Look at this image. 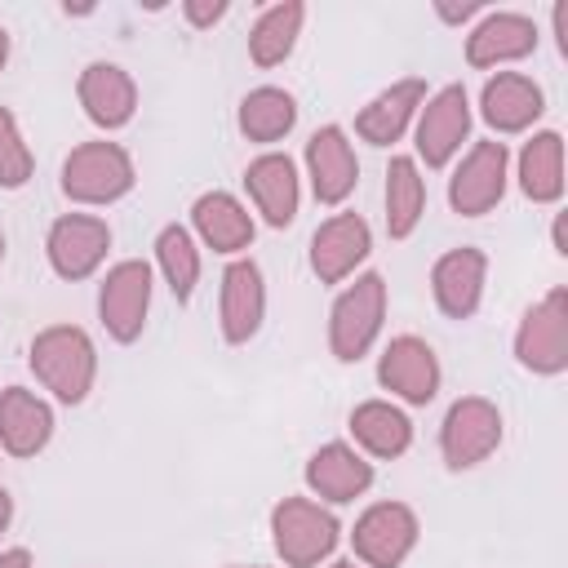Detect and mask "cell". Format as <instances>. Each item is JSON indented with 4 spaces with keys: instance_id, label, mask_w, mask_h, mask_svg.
Wrapping results in <instances>:
<instances>
[{
    "instance_id": "obj_7",
    "label": "cell",
    "mask_w": 568,
    "mask_h": 568,
    "mask_svg": "<svg viewBox=\"0 0 568 568\" xmlns=\"http://www.w3.org/2000/svg\"><path fill=\"white\" fill-rule=\"evenodd\" d=\"M510 182V151L497 138H484L475 146H466V155L457 160L453 178H448V204L457 217H484L501 204Z\"/></svg>"
},
{
    "instance_id": "obj_29",
    "label": "cell",
    "mask_w": 568,
    "mask_h": 568,
    "mask_svg": "<svg viewBox=\"0 0 568 568\" xmlns=\"http://www.w3.org/2000/svg\"><path fill=\"white\" fill-rule=\"evenodd\" d=\"M302 22H306V4L297 0H280L271 9L257 13L253 31H248V58L253 67H280L293 49H297V36H302Z\"/></svg>"
},
{
    "instance_id": "obj_16",
    "label": "cell",
    "mask_w": 568,
    "mask_h": 568,
    "mask_svg": "<svg viewBox=\"0 0 568 568\" xmlns=\"http://www.w3.org/2000/svg\"><path fill=\"white\" fill-rule=\"evenodd\" d=\"M306 178H311V195L328 209H337L359 186V160L342 124H320L306 138Z\"/></svg>"
},
{
    "instance_id": "obj_2",
    "label": "cell",
    "mask_w": 568,
    "mask_h": 568,
    "mask_svg": "<svg viewBox=\"0 0 568 568\" xmlns=\"http://www.w3.org/2000/svg\"><path fill=\"white\" fill-rule=\"evenodd\" d=\"M342 541L337 515L315 497H280L271 506V546L284 568H320Z\"/></svg>"
},
{
    "instance_id": "obj_3",
    "label": "cell",
    "mask_w": 568,
    "mask_h": 568,
    "mask_svg": "<svg viewBox=\"0 0 568 568\" xmlns=\"http://www.w3.org/2000/svg\"><path fill=\"white\" fill-rule=\"evenodd\" d=\"M133 182H138L133 155L120 142H106V138L80 142L62 160V195L71 204H89V209L115 204L133 191Z\"/></svg>"
},
{
    "instance_id": "obj_6",
    "label": "cell",
    "mask_w": 568,
    "mask_h": 568,
    "mask_svg": "<svg viewBox=\"0 0 568 568\" xmlns=\"http://www.w3.org/2000/svg\"><path fill=\"white\" fill-rule=\"evenodd\" d=\"M515 359L537 377H559L568 368V288L564 284H555L541 302H532L519 315Z\"/></svg>"
},
{
    "instance_id": "obj_12",
    "label": "cell",
    "mask_w": 568,
    "mask_h": 568,
    "mask_svg": "<svg viewBox=\"0 0 568 568\" xmlns=\"http://www.w3.org/2000/svg\"><path fill=\"white\" fill-rule=\"evenodd\" d=\"M439 377H444L439 373V355L417 333L390 337L382 346V355H377V382H382V390H390L404 404H417V408L430 404L439 395Z\"/></svg>"
},
{
    "instance_id": "obj_21",
    "label": "cell",
    "mask_w": 568,
    "mask_h": 568,
    "mask_svg": "<svg viewBox=\"0 0 568 568\" xmlns=\"http://www.w3.org/2000/svg\"><path fill=\"white\" fill-rule=\"evenodd\" d=\"M253 213L240 195L231 191H204L195 195L191 204V235L213 248V253H226V257H240L248 244H253Z\"/></svg>"
},
{
    "instance_id": "obj_19",
    "label": "cell",
    "mask_w": 568,
    "mask_h": 568,
    "mask_svg": "<svg viewBox=\"0 0 568 568\" xmlns=\"http://www.w3.org/2000/svg\"><path fill=\"white\" fill-rule=\"evenodd\" d=\"M541 111H546V93L524 71H497L479 89V115L493 133H524L541 120Z\"/></svg>"
},
{
    "instance_id": "obj_1",
    "label": "cell",
    "mask_w": 568,
    "mask_h": 568,
    "mask_svg": "<svg viewBox=\"0 0 568 568\" xmlns=\"http://www.w3.org/2000/svg\"><path fill=\"white\" fill-rule=\"evenodd\" d=\"M27 364L58 404H84L98 382V346L80 324H49L31 337Z\"/></svg>"
},
{
    "instance_id": "obj_20",
    "label": "cell",
    "mask_w": 568,
    "mask_h": 568,
    "mask_svg": "<svg viewBox=\"0 0 568 568\" xmlns=\"http://www.w3.org/2000/svg\"><path fill=\"white\" fill-rule=\"evenodd\" d=\"M75 98H80L84 115L106 133L124 129L138 111V84L120 62H89L75 80Z\"/></svg>"
},
{
    "instance_id": "obj_10",
    "label": "cell",
    "mask_w": 568,
    "mask_h": 568,
    "mask_svg": "<svg viewBox=\"0 0 568 568\" xmlns=\"http://www.w3.org/2000/svg\"><path fill=\"white\" fill-rule=\"evenodd\" d=\"M470 138V98L462 84H444L435 89L417 120H413V146H417V164L426 169H444L453 164V155L462 151V142Z\"/></svg>"
},
{
    "instance_id": "obj_5",
    "label": "cell",
    "mask_w": 568,
    "mask_h": 568,
    "mask_svg": "<svg viewBox=\"0 0 568 568\" xmlns=\"http://www.w3.org/2000/svg\"><path fill=\"white\" fill-rule=\"evenodd\" d=\"M501 435H506L501 408L484 395H462L448 404L439 422V457L448 470H470L501 448Z\"/></svg>"
},
{
    "instance_id": "obj_15",
    "label": "cell",
    "mask_w": 568,
    "mask_h": 568,
    "mask_svg": "<svg viewBox=\"0 0 568 568\" xmlns=\"http://www.w3.org/2000/svg\"><path fill=\"white\" fill-rule=\"evenodd\" d=\"M373 479H377L373 462H368L355 444H346V439L320 444V448L311 453V462H306V488H311V497H320L324 506H346V501L364 497V493L373 488Z\"/></svg>"
},
{
    "instance_id": "obj_23",
    "label": "cell",
    "mask_w": 568,
    "mask_h": 568,
    "mask_svg": "<svg viewBox=\"0 0 568 568\" xmlns=\"http://www.w3.org/2000/svg\"><path fill=\"white\" fill-rule=\"evenodd\" d=\"M53 439V404L27 386L0 390V448L9 457H36Z\"/></svg>"
},
{
    "instance_id": "obj_28",
    "label": "cell",
    "mask_w": 568,
    "mask_h": 568,
    "mask_svg": "<svg viewBox=\"0 0 568 568\" xmlns=\"http://www.w3.org/2000/svg\"><path fill=\"white\" fill-rule=\"evenodd\" d=\"M426 213V178L413 155H390L386 164V235L408 240Z\"/></svg>"
},
{
    "instance_id": "obj_26",
    "label": "cell",
    "mask_w": 568,
    "mask_h": 568,
    "mask_svg": "<svg viewBox=\"0 0 568 568\" xmlns=\"http://www.w3.org/2000/svg\"><path fill=\"white\" fill-rule=\"evenodd\" d=\"M235 124H240V133L248 142L271 146V142H280V138L293 133V124H297V98L288 89H280V84H257V89H248L240 98Z\"/></svg>"
},
{
    "instance_id": "obj_14",
    "label": "cell",
    "mask_w": 568,
    "mask_h": 568,
    "mask_svg": "<svg viewBox=\"0 0 568 568\" xmlns=\"http://www.w3.org/2000/svg\"><path fill=\"white\" fill-rule=\"evenodd\" d=\"M373 253V231L359 213H333L311 235V271L320 284H342Z\"/></svg>"
},
{
    "instance_id": "obj_35",
    "label": "cell",
    "mask_w": 568,
    "mask_h": 568,
    "mask_svg": "<svg viewBox=\"0 0 568 568\" xmlns=\"http://www.w3.org/2000/svg\"><path fill=\"white\" fill-rule=\"evenodd\" d=\"M550 240H555V253L568 257V240H564V213H555V226H550Z\"/></svg>"
},
{
    "instance_id": "obj_13",
    "label": "cell",
    "mask_w": 568,
    "mask_h": 568,
    "mask_svg": "<svg viewBox=\"0 0 568 568\" xmlns=\"http://www.w3.org/2000/svg\"><path fill=\"white\" fill-rule=\"evenodd\" d=\"M266 320V280L253 257H231L217 288V324L231 346H244L257 337Z\"/></svg>"
},
{
    "instance_id": "obj_18",
    "label": "cell",
    "mask_w": 568,
    "mask_h": 568,
    "mask_svg": "<svg viewBox=\"0 0 568 568\" xmlns=\"http://www.w3.org/2000/svg\"><path fill=\"white\" fill-rule=\"evenodd\" d=\"M244 191H248V200H253V209L262 213L266 226H275V231L293 226L297 204H302V178H297V164L284 151H262L257 160H248Z\"/></svg>"
},
{
    "instance_id": "obj_34",
    "label": "cell",
    "mask_w": 568,
    "mask_h": 568,
    "mask_svg": "<svg viewBox=\"0 0 568 568\" xmlns=\"http://www.w3.org/2000/svg\"><path fill=\"white\" fill-rule=\"evenodd\" d=\"M0 568H36V559L27 546H9V550H0Z\"/></svg>"
},
{
    "instance_id": "obj_17",
    "label": "cell",
    "mask_w": 568,
    "mask_h": 568,
    "mask_svg": "<svg viewBox=\"0 0 568 568\" xmlns=\"http://www.w3.org/2000/svg\"><path fill=\"white\" fill-rule=\"evenodd\" d=\"M484 284H488V257L475 244L448 248L430 266V297L448 320H470L484 302Z\"/></svg>"
},
{
    "instance_id": "obj_24",
    "label": "cell",
    "mask_w": 568,
    "mask_h": 568,
    "mask_svg": "<svg viewBox=\"0 0 568 568\" xmlns=\"http://www.w3.org/2000/svg\"><path fill=\"white\" fill-rule=\"evenodd\" d=\"M422 102H426V80H417V75L395 80V84L382 89L368 106H359L355 133H359L368 146H390V142H399V138L408 133V124L417 120Z\"/></svg>"
},
{
    "instance_id": "obj_25",
    "label": "cell",
    "mask_w": 568,
    "mask_h": 568,
    "mask_svg": "<svg viewBox=\"0 0 568 568\" xmlns=\"http://www.w3.org/2000/svg\"><path fill=\"white\" fill-rule=\"evenodd\" d=\"M346 426H351L355 448L368 453V457H377V462L404 457L413 448V422L390 399H364V404H355Z\"/></svg>"
},
{
    "instance_id": "obj_40",
    "label": "cell",
    "mask_w": 568,
    "mask_h": 568,
    "mask_svg": "<svg viewBox=\"0 0 568 568\" xmlns=\"http://www.w3.org/2000/svg\"><path fill=\"white\" fill-rule=\"evenodd\" d=\"M0 262H4V231H0Z\"/></svg>"
},
{
    "instance_id": "obj_30",
    "label": "cell",
    "mask_w": 568,
    "mask_h": 568,
    "mask_svg": "<svg viewBox=\"0 0 568 568\" xmlns=\"http://www.w3.org/2000/svg\"><path fill=\"white\" fill-rule=\"evenodd\" d=\"M155 266H160V275L169 284V293L178 302H191V293L200 284V266H204L191 226H182V222L160 226V235H155Z\"/></svg>"
},
{
    "instance_id": "obj_33",
    "label": "cell",
    "mask_w": 568,
    "mask_h": 568,
    "mask_svg": "<svg viewBox=\"0 0 568 568\" xmlns=\"http://www.w3.org/2000/svg\"><path fill=\"white\" fill-rule=\"evenodd\" d=\"M484 4L479 0H466V4H435V13L444 18V22H466V18H475Z\"/></svg>"
},
{
    "instance_id": "obj_9",
    "label": "cell",
    "mask_w": 568,
    "mask_h": 568,
    "mask_svg": "<svg viewBox=\"0 0 568 568\" xmlns=\"http://www.w3.org/2000/svg\"><path fill=\"white\" fill-rule=\"evenodd\" d=\"M417 537H422V524L413 506L373 501L351 528V550H355V564L364 568H399L413 555Z\"/></svg>"
},
{
    "instance_id": "obj_4",
    "label": "cell",
    "mask_w": 568,
    "mask_h": 568,
    "mask_svg": "<svg viewBox=\"0 0 568 568\" xmlns=\"http://www.w3.org/2000/svg\"><path fill=\"white\" fill-rule=\"evenodd\" d=\"M386 302H390L386 280L377 271L355 275V284H346L333 297V311H328V351H333V359L355 364L373 351V342L382 337V324H386Z\"/></svg>"
},
{
    "instance_id": "obj_31",
    "label": "cell",
    "mask_w": 568,
    "mask_h": 568,
    "mask_svg": "<svg viewBox=\"0 0 568 568\" xmlns=\"http://www.w3.org/2000/svg\"><path fill=\"white\" fill-rule=\"evenodd\" d=\"M31 173H36V155L22 138V124L9 106H0V186L18 191V186L31 182Z\"/></svg>"
},
{
    "instance_id": "obj_36",
    "label": "cell",
    "mask_w": 568,
    "mask_h": 568,
    "mask_svg": "<svg viewBox=\"0 0 568 568\" xmlns=\"http://www.w3.org/2000/svg\"><path fill=\"white\" fill-rule=\"evenodd\" d=\"M13 524V497H9V488L0 484V532Z\"/></svg>"
},
{
    "instance_id": "obj_11",
    "label": "cell",
    "mask_w": 568,
    "mask_h": 568,
    "mask_svg": "<svg viewBox=\"0 0 568 568\" xmlns=\"http://www.w3.org/2000/svg\"><path fill=\"white\" fill-rule=\"evenodd\" d=\"M111 248V226L98 213H62L44 235V257L58 280H89Z\"/></svg>"
},
{
    "instance_id": "obj_38",
    "label": "cell",
    "mask_w": 568,
    "mask_h": 568,
    "mask_svg": "<svg viewBox=\"0 0 568 568\" xmlns=\"http://www.w3.org/2000/svg\"><path fill=\"white\" fill-rule=\"evenodd\" d=\"M328 568H364V564H355V559H333Z\"/></svg>"
},
{
    "instance_id": "obj_8",
    "label": "cell",
    "mask_w": 568,
    "mask_h": 568,
    "mask_svg": "<svg viewBox=\"0 0 568 568\" xmlns=\"http://www.w3.org/2000/svg\"><path fill=\"white\" fill-rule=\"evenodd\" d=\"M151 280L155 275H151V266L142 257H124L102 275V284H98V320H102L111 342L129 346V342L142 337L146 311H151V288H155Z\"/></svg>"
},
{
    "instance_id": "obj_37",
    "label": "cell",
    "mask_w": 568,
    "mask_h": 568,
    "mask_svg": "<svg viewBox=\"0 0 568 568\" xmlns=\"http://www.w3.org/2000/svg\"><path fill=\"white\" fill-rule=\"evenodd\" d=\"M4 62H9V31L0 27V71H4Z\"/></svg>"
},
{
    "instance_id": "obj_22",
    "label": "cell",
    "mask_w": 568,
    "mask_h": 568,
    "mask_svg": "<svg viewBox=\"0 0 568 568\" xmlns=\"http://www.w3.org/2000/svg\"><path fill=\"white\" fill-rule=\"evenodd\" d=\"M537 49V22L528 13H515V9H497V13H484L479 27L466 36V62L488 71V67H506V62H519Z\"/></svg>"
},
{
    "instance_id": "obj_39",
    "label": "cell",
    "mask_w": 568,
    "mask_h": 568,
    "mask_svg": "<svg viewBox=\"0 0 568 568\" xmlns=\"http://www.w3.org/2000/svg\"><path fill=\"white\" fill-rule=\"evenodd\" d=\"M226 568H266V564H226Z\"/></svg>"
},
{
    "instance_id": "obj_32",
    "label": "cell",
    "mask_w": 568,
    "mask_h": 568,
    "mask_svg": "<svg viewBox=\"0 0 568 568\" xmlns=\"http://www.w3.org/2000/svg\"><path fill=\"white\" fill-rule=\"evenodd\" d=\"M182 13H186V22L191 27H213V22H222L226 18V0H186L182 4Z\"/></svg>"
},
{
    "instance_id": "obj_27",
    "label": "cell",
    "mask_w": 568,
    "mask_h": 568,
    "mask_svg": "<svg viewBox=\"0 0 568 568\" xmlns=\"http://www.w3.org/2000/svg\"><path fill=\"white\" fill-rule=\"evenodd\" d=\"M519 191L532 204H555L564 195V138L555 129H541L519 151Z\"/></svg>"
}]
</instances>
